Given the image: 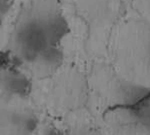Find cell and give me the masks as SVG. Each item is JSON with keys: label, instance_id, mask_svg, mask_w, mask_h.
<instances>
[{"label": "cell", "instance_id": "6da1fadb", "mask_svg": "<svg viewBox=\"0 0 150 135\" xmlns=\"http://www.w3.org/2000/svg\"><path fill=\"white\" fill-rule=\"evenodd\" d=\"M70 32L59 0H24L7 48L21 68L48 75L61 66Z\"/></svg>", "mask_w": 150, "mask_h": 135}, {"label": "cell", "instance_id": "7a4b0ae2", "mask_svg": "<svg viewBox=\"0 0 150 135\" xmlns=\"http://www.w3.org/2000/svg\"><path fill=\"white\" fill-rule=\"evenodd\" d=\"M118 91L123 112L133 123L150 131V86L124 79Z\"/></svg>", "mask_w": 150, "mask_h": 135}, {"label": "cell", "instance_id": "3957f363", "mask_svg": "<svg viewBox=\"0 0 150 135\" xmlns=\"http://www.w3.org/2000/svg\"><path fill=\"white\" fill-rule=\"evenodd\" d=\"M128 26L125 55L133 66L150 76V21L135 20Z\"/></svg>", "mask_w": 150, "mask_h": 135}, {"label": "cell", "instance_id": "277c9868", "mask_svg": "<svg viewBox=\"0 0 150 135\" xmlns=\"http://www.w3.org/2000/svg\"><path fill=\"white\" fill-rule=\"evenodd\" d=\"M127 1L130 0H70L79 13L93 19L118 13Z\"/></svg>", "mask_w": 150, "mask_h": 135}, {"label": "cell", "instance_id": "5b68a950", "mask_svg": "<svg viewBox=\"0 0 150 135\" xmlns=\"http://www.w3.org/2000/svg\"><path fill=\"white\" fill-rule=\"evenodd\" d=\"M7 122L11 135H33L39 126V117L32 110H16L9 113Z\"/></svg>", "mask_w": 150, "mask_h": 135}, {"label": "cell", "instance_id": "8992f818", "mask_svg": "<svg viewBox=\"0 0 150 135\" xmlns=\"http://www.w3.org/2000/svg\"><path fill=\"white\" fill-rule=\"evenodd\" d=\"M130 3L139 13L150 19V0H130Z\"/></svg>", "mask_w": 150, "mask_h": 135}, {"label": "cell", "instance_id": "52a82bcc", "mask_svg": "<svg viewBox=\"0 0 150 135\" xmlns=\"http://www.w3.org/2000/svg\"><path fill=\"white\" fill-rule=\"evenodd\" d=\"M42 135H64V133L56 127H49L48 129L45 130Z\"/></svg>", "mask_w": 150, "mask_h": 135}]
</instances>
